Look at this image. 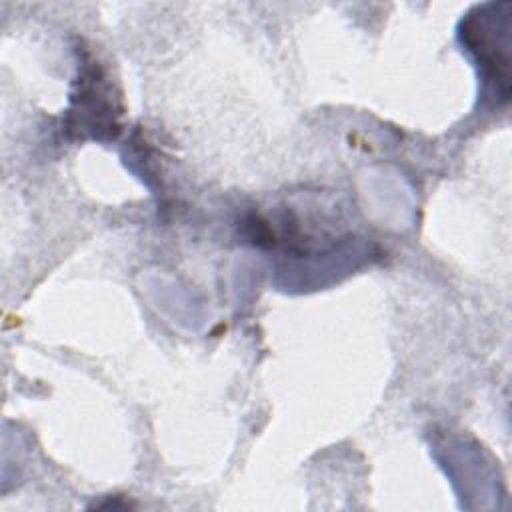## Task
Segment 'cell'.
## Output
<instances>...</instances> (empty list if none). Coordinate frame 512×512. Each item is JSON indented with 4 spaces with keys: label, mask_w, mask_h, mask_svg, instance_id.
<instances>
[{
    "label": "cell",
    "mask_w": 512,
    "mask_h": 512,
    "mask_svg": "<svg viewBox=\"0 0 512 512\" xmlns=\"http://www.w3.org/2000/svg\"><path fill=\"white\" fill-rule=\"evenodd\" d=\"M508 30L510 26L506 14L496 16L484 10H478V16H470L466 22H462V40L482 66L486 80L494 84V90L502 102H506L510 94Z\"/></svg>",
    "instance_id": "cell-1"
}]
</instances>
